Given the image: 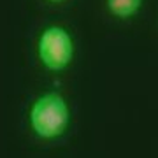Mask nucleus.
Listing matches in <instances>:
<instances>
[{"label": "nucleus", "instance_id": "obj_1", "mask_svg": "<svg viewBox=\"0 0 158 158\" xmlns=\"http://www.w3.org/2000/svg\"><path fill=\"white\" fill-rule=\"evenodd\" d=\"M30 123L35 134L44 139L60 135L69 123V109L65 100L56 93H48L37 98L30 111Z\"/></svg>", "mask_w": 158, "mask_h": 158}, {"label": "nucleus", "instance_id": "obj_2", "mask_svg": "<svg viewBox=\"0 0 158 158\" xmlns=\"http://www.w3.org/2000/svg\"><path fill=\"white\" fill-rule=\"evenodd\" d=\"M72 39L62 27H49L42 32L39 39V56L48 69H65L72 60Z\"/></svg>", "mask_w": 158, "mask_h": 158}, {"label": "nucleus", "instance_id": "obj_3", "mask_svg": "<svg viewBox=\"0 0 158 158\" xmlns=\"http://www.w3.org/2000/svg\"><path fill=\"white\" fill-rule=\"evenodd\" d=\"M141 2L142 0H107V6L113 14L119 18H128L139 11Z\"/></svg>", "mask_w": 158, "mask_h": 158}, {"label": "nucleus", "instance_id": "obj_4", "mask_svg": "<svg viewBox=\"0 0 158 158\" xmlns=\"http://www.w3.org/2000/svg\"><path fill=\"white\" fill-rule=\"evenodd\" d=\"M51 2H62V0H51Z\"/></svg>", "mask_w": 158, "mask_h": 158}]
</instances>
